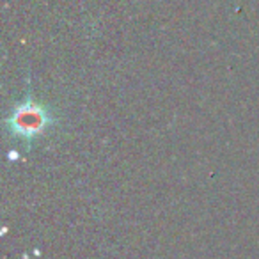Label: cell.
<instances>
[{"mask_svg": "<svg viewBox=\"0 0 259 259\" xmlns=\"http://www.w3.org/2000/svg\"><path fill=\"white\" fill-rule=\"evenodd\" d=\"M45 124H47L45 112L37 107H32V105H25V107L18 108L13 115V128L25 137H32V135L39 134L45 128Z\"/></svg>", "mask_w": 259, "mask_h": 259, "instance_id": "6da1fadb", "label": "cell"}]
</instances>
